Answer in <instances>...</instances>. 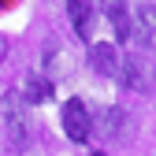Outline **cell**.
I'll list each match as a JSON object with an SVG mask.
<instances>
[{
	"label": "cell",
	"mask_w": 156,
	"mask_h": 156,
	"mask_svg": "<svg viewBox=\"0 0 156 156\" xmlns=\"http://www.w3.org/2000/svg\"><path fill=\"white\" fill-rule=\"evenodd\" d=\"M119 71H123V86L126 89L152 93V86H156V63H152L149 52H130L126 60L119 63Z\"/></svg>",
	"instance_id": "obj_1"
},
{
	"label": "cell",
	"mask_w": 156,
	"mask_h": 156,
	"mask_svg": "<svg viewBox=\"0 0 156 156\" xmlns=\"http://www.w3.org/2000/svg\"><path fill=\"white\" fill-rule=\"evenodd\" d=\"M4 4H8V0H0V8H4Z\"/></svg>",
	"instance_id": "obj_11"
},
{
	"label": "cell",
	"mask_w": 156,
	"mask_h": 156,
	"mask_svg": "<svg viewBox=\"0 0 156 156\" xmlns=\"http://www.w3.org/2000/svg\"><path fill=\"white\" fill-rule=\"evenodd\" d=\"M67 15L74 23V34L89 37V30H93V4L89 0H67Z\"/></svg>",
	"instance_id": "obj_6"
},
{
	"label": "cell",
	"mask_w": 156,
	"mask_h": 156,
	"mask_svg": "<svg viewBox=\"0 0 156 156\" xmlns=\"http://www.w3.org/2000/svg\"><path fill=\"white\" fill-rule=\"evenodd\" d=\"M60 119H63V134H67L71 141H78V145H82V141H89L93 119H89V112H86V104H82V101H67Z\"/></svg>",
	"instance_id": "obj_2"
},
{
	"label": "cell",
	"mask_w": 156,
	"mask_h": 156,
	"mask_svg": "<svg viewBox=\"0 0 156 156\" xmlns=\"http://www.w3.org/2000/svg\"><path fill=\"white\" fill-rule=\"evenodd\" d=\"M108 19H112V26H115V37H119V41H126V37H130V15H126V8L108 11Z\"/></svg>",
	"instance_id": "obj_8"
},
{
	"label": "cell",
	"mask_w": 156,
	"mask_h": 156,
	"mask_svg": "<svg viewBox=\"0 0 156 156\" xmlns=\"http://www.w3.org/2000/svg\"><path fill=\"white\" fill-rule=\"evenodd\" d=\"M93 156H104V152H93Z\"/></svg>",
	"instance_id": "obj_12"
},
{
	"label": "cell",
	"mask_w": 156,
	"mask_h": 156,
	"mask_svg": "<svg viewBox=\"0 0 156 156\" xmlns=\"http://www.w3.org/2000/svg\"><path fill=\"white\" fill-rule=\"evenodd\" d=\"M4 56H8V45H4V37H0V60H4Z\"/></svg>",
	"instance_id": "obj_10"
},
{
	"label": "cell",
	"mask_w": 156,
	"mask_h": 156,
	"mask_svg": "<svg viewBox=\"0 0 156 156\" xmlns=\"http://www.w3.org/2000/svg\"><path fill=\"white\" fill-rule=\"evenodd\" d=\"M130 37H134L138 45H152V37H156V8H152V4H141L138 11H134Z\"/></svg>",
	"instance_id": "obj_4"
},
{
	"label": "cell",
	"mask_w": 156,
	"mask_h": 156,
	"mask_svg": "<svg viewBox=\"0 0 156 156\" xmlns=\"http://www.w3.org/2000/svg\"><path fill=\"white\" fill-rule=\"evenodd\" d=\"M89 67H93L97 74L112 78L115 71H119V52H115V45H108V41H97V45L89 48Z\"/></svg>",
	"instance_id": "obj_3"
},
{
	"label": "cell",
	"mask_w": 156,
	"mask_h": 156,
	"mask_svg": "<svg viewBox=\"0 0 156 156\" xmlns=\"http://www.w3.org/2000/svg\"><path fill=\"white\" fill-rule=\"evenodd\" d=\"M123 4H126V0H101V8H104V11H119Z\"/></svg>",
	"instance_id": "obj_9"
},
{
	"label": "cell",
	"mask_w": 156,
	"mask_h": 156,
	"mask_svg": "<svg viewBox=\"0 0 156 156\" xmlns=\"http://www.w3.org/2000/svg\"><path fill=\"white\" fill-rule=\"evenodd\" d=\"M104 134L112 141H130V134H134V123H130V115L123 108H108L104 112Z\"/></svg>",
	"instance_id": "obj_5"
},
{
	"label": "cell",
	"mask_w": 156,
	"mask_h": 156,
	"mask_svg": "<svg viewBox=\"0 0 156 156\" xmlns=\"http://www.w3.org/2000/svg\"><path fill=\"white\" fill-rule=\"evenodd\" d=\"M52 97V86L45 82V78H30L26 82V101L30 104H41V101H48Z\"/></svg>",
	"instance_id": "obj_7"
}]
</instances>
